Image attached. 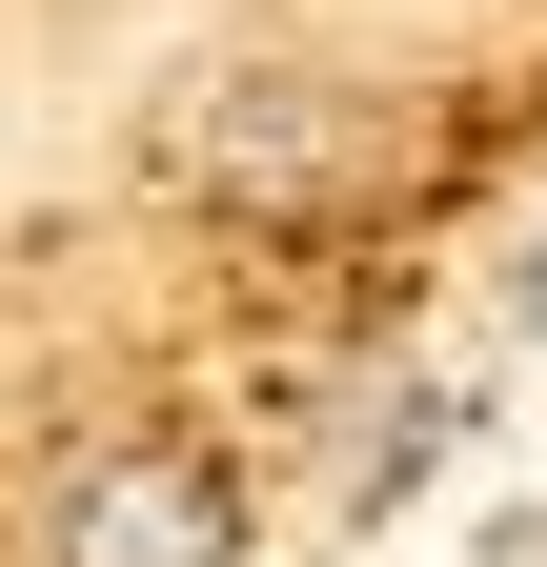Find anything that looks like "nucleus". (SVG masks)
<instances>
[{"label":"nucleus","instance_id":"obj_1","mask_svg":"<svg viewBox=\"0 0 547 567\" xmlns=\"http://www.w3.org/2000/svg\"><path fill=\"white\" fill-rule=\"evenodd\" d=\"M41 567H244V466L183 446V425H122V446L61 466Z\"/></svg>","mask_w":547,"mask_h":567},{"label":"nucleus","instance_id":"obj_2","mask_svg":"<svg viewBox=\"0 0 547 567\" xmlns=\"http://www.w3.org/2000/svg\"><path fill=\"white\" fill-rule=\"evenodd\" d=\"M183 183H224L244 224H305V203L345 183V102H324V82H224L183 122Z\"/></svg>","mask_w":547,"mask_h":567},{"label":"nucleus","instance_id":"obj_3","mask_svg":"<svg viewBox=\"0 0 547 567\" xmlns=\"http://www.w3.org/2000/svg\"><path fill=\"white\" fill-rule=\"evenodd\" d=\"M527 324H547V244H527Z\"/></svg>","mask_w":547,"mask_h":567}]
</instances>
